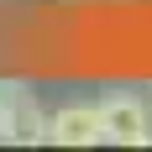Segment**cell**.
<instances>
[{"label": "cell", "mask_w": 152, "mask_h": 152, "mask_svg": "<svg viewBox=\"0 0 152 152\" xmlns=\"http://www.w3.org/2000/svg\"><path fill=\"white\" fill-rule=\"evenodd\" d=\"M47 142L58 147H94L105 142V121H100V105H58L47 115Z\"/></svg>", "instance_id": "7a4b0ae2"}, {"label": "cell", "mask_w": 152, "mask_h": 152, "mask_svg": "<svg viewBox=\"0 0 152 152\" xmlns=\"http://www.w3.org/2000/svg\"><path fill=\"white\" fill-rule=\"evenodd\" d=\"M11 94H16V84H0V142H5V105H11Z\"/></svg>", "instance_id": "277c9868"}, {"label": "cell", "mask_w": 152, "mask_h": 152, "mask_svg": "<svg viewBox=\"0 0 152 152\" xmlns=\"http://www.w3.org/2000/svg\"><path fill=\"white\" fill-rule=\"evenodd\" d=\"M100 121H105V142H115V147H152V110L137 94L115 89L100 105Z\"/></svg>", "instance_id": "6da1fadb"}, {"label": "cell", "mask_w": 152, "mask_h": 152, "mask_svg": "<svg viewBox=\"0 0 152 152\" xmlns=\"http://www.w3.org/2000/svg\"><path fill=\"white\" fill-rule=\"evenodd\" d=\"M5 142H47V115L37 110V100H31L26 84H16L11 105H5Z\"/></svg>", "instance_id": "3957f363"}]
</instances>
